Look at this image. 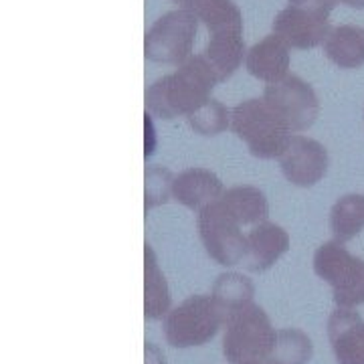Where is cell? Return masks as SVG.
Returning a JSON list of instances; mask_svg holds the SVG:
<instances>
[{
  "label": "cell",
  "instance_id": "1",
  "mask_svg": "<svg viewBox=\"0 0 364 364\" xmlns=\"http://www.w3.org/2000/svg\"><path fill=\"white\" fill-rule=\"evenodd\" d=\"M219 79L203 55H193L164 77L156 79L146 91V107L158 119L191 116L210 100Z\"/></svg>",
  "mask_w": 364,
  "mask_h": 364
},
{
  "label": "cell",
  "instance_id": "2",
  "mask_svg": "<svg viewBox=\"0 0 364 364\" xmlns=\"http://www.w3.org/2000/svg\"><path fill=\"white\" fill-rule=\"evenodd\" d=\"M277 332L257 304H245L225 314L223 354L229 364H267Z\"/></svg>",
  "mask_w": 364,
  "mask_h": 364
},
{
  "label": "cell",
  "instance_id": "3",
  "mask_svg": "<svg viewBox=\"0 0 364 364\" xmlns=\"http://www.w3.org/2000/svg\"><path fill=\"white\" fill-rule=\"evenodd\" d=\"M231 130L261 160H279L291 140V132L265 100H245L231 109Z\"/></svg>",
  "mask_w": 364,
  "mask_h": 364
},
{
  "label": "cell",
  "instance_id": "4",
  "mask_svg": "<svg viewBox=\"0 0 364 364\" xmlns=\"http://www.w3.org/2000/svg\"><path fill=\"white\" fill-rule=\"evenodd\" d=\"M225 326V310L213 296L196 294L176 308H172L164 318V338L174 348L203 346Z\"/></svg>",
  "mask_w": 364,
  "mask_h": 364
},
{
  "label": "cell",
  "instance_id": "5",
  "mask_svg": "<svg viewBox=\"0 0 364 364\" xmlns=\"http://www.w3.org/2000/svg\"><path fill=\"white\" fill-rule=\"evenodd\" d=\"M314 272L332 287V296L338 308L364 304V259L354 257L344 243L326 241L314 253Z\"/></svg>",
  "mask_w": 364,
  "mask_h": 364
},
{
  "label": "cell",
  "instance_id": "6",
  "mask_svg": "<svg viewBox=\"0 0 364 364\" xmlns=\"http://www.w3.org/2000/svg\"><path fill=\"white\" fill-rule=\"evenodd\" d=\"M196 227L205 251L215 263L233 267L247 259V235L241 231L245 225L223 205L221 196L198 210Z\"/></svg>",
  "mask_w": 364,
  "mask_h": 364
},
{
  "label": "cell",
  "instance_id": "7",
  "mask_svg": "<svg viewBox=\"0 0 364 364\" xmlns=\"http://www.w3.org/2000/svg\"><path fill=\"white\" fill-rule=\"evenodd\" d=\"M196 31H198V18L184 9L162 14L146 33L144 39L146 59L162 65H182L193 57Z\"/></svg>",
  "mask_w": 364,
  "mask_h": 364
},
{
  "label": "cell",
  "instance_id": "8",
  "mask_svg": "<svg viewBox=\"0 0 364 364\" xmlns=\"http://www.w3.org/2000/svg\"><path fill=\"white\" fill-rule=\"evenodd\" d=\"M265 104L279 116L291 134L310 130L320 114V102L314 87L298 75L267 85L263 91Z\"/></svg>",
  "mask_w": 364,
  "mask_h": 364
},
{
  "label": "cell",
  "instance_id": "9",
  "mask_svg": "<svg viewBox=\"0 0 364 364\" xmlns=\"http://www.w3.org/2000/svg\"><path fill=\"white\" fill-rule=\"evenodd\" d=\"M328 150L314 138L294 134L286 152L279 158V166L286 181L299 188H312L328 172Z\"/></svg>",
  "mask_w": 364,
  "mask_h": 364
},
{
  "label": "cell",
  "instance_id": "10",
  "mask_svg": "<svg viewBox=\"0 0 364 364\" xmlns=\"http://www.w3.org/2000/svg\"><path fill=\"white\" fill-rule=\"evenodd\" d=\"M330 31V18L316 16L291 4H287L273 18V33L284 39L289 49H314L324 45Z\"/></svg>",
  "mask_w": 364,
  "mask_h": 364
},
{
  "label": "cell",
  "instance_id": "11",
  "mask_svg": "<svg viewBox=\"0 0 364 364\" xmlns=\"http://www.w3.org/2000/svg\"><path fill=\"white\" fill-rule=\"evenodd\" d=\"M328 338L338 364H364V320L350 308H336L328 318Z\"/></svg>",
  "mask_w": 364,
  "mask_h": 364
},
{
  "label": "cell",
  "instance_id": "12",
  "mask_svg": "<svg viewBox=\"0 0 364 364\" xmlns=\"http://www.w3.org/2000/svg\"><path fill=\"white\" fill-rule=\"evenodd\" d=\"M289 61H291L289 47L284 43V39L272 33L249 49L245 57V69L249 71V75L267 85H273L287 77Z\"/></svg>",
  "mask_w": 364,
  "mask_h": 364
},
{
  "label": "cell",
  "instance_id": "13",
  "mask_svg": "<svg viewBox=\"0 0 364 364\" xmlns=\"http://www.w3.org/2000/svg\"><path fill=\"white\" fill-rule=\"evenodd\" d=\"M247 269L253 273L267 272L282 255L289 251V235L284 227L272 221L255 225L247 233Z\"/></svg>",
  "mask_w": 364,
  "mask_h": 364
},
{
  "label": "cell",
  "instance_id": "14",
  "mask_svg": "<svg viewBox=\"0 0 364 364\" xmlns=\"http://www.w3.org/2000/svg\"><path fill=\"white\" fill-rule=\"evenodd\" d=\"M225 193L221 178L208 168H186L174 176L172 198L191 210H200Z\"/></svg>",
  "mask_w": 364,
  "mask_h": 364
},
{
  "label": "cell",
  "instance_id": "15",
  "mask_svg": "<svg viewBox=\"0 0 364 364\" xmlns=\"http://www.w3.org/2000/svg\"><path fill=\"white\" fill-rule=\"evenodd\" d=\"M181 9L193 13L207 26L208 35L243 33V14L235 0H172Z\"/></svg>",
  "mask_w": 364,
  "mask_h": 364
},
{
  "label": "cell",
  "instance_id": "16",
  "mask_svg": "<svg viewBox=\"0 0 364 364\" xmlns=\"http://www.w3.org/2000/svg\"><path fill=\"white\" fill-rule=\"evenodd\" d=\"M200 55L207 59V63L215 71L219 83L227 81L241 67V63L245 61V57H247L243 33L210 35L207 47H205V51L200 53Z\"/></svg>",
  "mask_w": 364,
  "mask_h": 364
},
{
  "label": "cell",
  "instance_id": "17",
  "mask_svg": "<svg viewBox=\"0 0 364 364\" xmlns=\"http://www.w3.org/2000/svg\"><path fill=\"white\" fill-rule=\"evenodd\" d=\"M326 57L340 69H358L364 65V28L340 25L330 31L324 41Z\"/></svg>",
  "mask_w": 364,
  "mask_h": 364
},
{
  "label": "cell",
  "instance_id": "18",
  "mask_svg": "<svg viewBox=\"0 0 364 364\" xmlns=\"http://www.w3.org/2000/svg\"><path fill=\"white\" fill-rule=\"evenodd\" d=\"M221 200L245 227L249 225L255 227L259 223L267 221L269 217V203L263 195V191H259L257 186H251V184L231 186L223 193Z\"/></svg>",
  "mask_w": 364,
  "mask_h": 364
},
{
  "label": "cell",
  "instance_id": "19",
  "mask_svg": "<svg viewBox=\"0 0 364 364\" xmlns=\"http://www.w3.org/2000/svg\"><path fill=\"white\" fill-rule=\"evenodd\" d=\"M144 257H146V265H144V272H146L144 314H146L148 320H162V318L168 316L170 304H172L168 284H166L164 273L160 272V267H158L154 249L148 243H146V249H144Z\"/></svg>",
  "mask_w": 364,
  "mask_h": 364
},
{
  "label": "cell",
  "instance_id": "20",
  "mask_svg": "<svg viewBox=\"0 0 364 364\" xmlns=\"http://www.w3.org/2000/svg\"><path fill=\"white\" fill-rule=\"evenodd\" d=\"M364 229V195L340 196L330 210V231L340 243L354 239Z\"/></svg>",
  "mask_w": 364,
  "mask_h": 364
},
{
  "label": "cell",
  "instance_id": "21",
  "mask_svg": "<svg viewBox=\"0 0 364 364\" xmlns=\"http://www.w3.org/2000/svg\"><path fill=\"white\" fill-rule=\"evenodd\" d=\"M312 340L304 330L284 328V330H277L267 364H308L312 360Z\"/></svg>",
  "mask_w": 364,
  "mask_h": 364
},
{
  "label": "cell",
  "instance_id": "22",
  "mask_svg": "<svg viewBox=\"0 0 364 364\" xmlns=\"http://www.w3.org/2000/svg\"><path fill=\"white\" fill-rule=\"evenodd\" d=\"M213 298L217 299V304L221 306L225 314L231 312L235 308H241L245 304L253 301L255 296V287L253 282L243 273L227 272L221 273L215 284H213Z\"/></svg>",
  "mask_w": 364,
  "mask_h": 364
},
{
  "label": "cell",
  "instance_id": "23",
  "mask_svg": "<svg viewBox=\"0 0 364 364\" xmlns=\"http://www.w3.org/2000/svg\"><path fill=\"white\" fill-rule=\"evenodd\" d=\"M186 119H188V126L196 134H200V136H219V134L231 128V109H227V105L221 104L219 100L210 97L207 104L200 105Z\"/></svg>",
  "mask_w": 364,
  "mask_h": 364
},
{
  "label": "cell",
  "instance_id": "24",
  "mask_svg": "<svg viewBox=\"0 0 364 364\" xmlns=\"http://www.w3.org/2000/svg\"><path fill=\"white\" fill-rule=\"evenodd\" d=\"M174 176L168 168L148 166L146 168V210L156 208L172 198Z\"/></svg>",
  "mask_w": 364,
  "mask_h": 364
},
{
  "label": "cell",
  "instance_id": "25",
  "mask_svg": "<svg viewBox=\"0 0 364 364\" xmlns=\"http://www.w3.org/2000/svg\"><path fill=\"white\" fill-rule=\"evenodd\" d=\"M338 2L340 0H287V4L298 6L301 11H308L316 16H324V18H330V13L334 11Z\"/></svg>",
  "mask_w": 364,
  "mask_h": 364
},
{
  "label": "cell",
  "instance_id": "26",
  "mask_svg": "<svg viewBox=\"0 0 364 364\" xmlns=\"http://www.w3.org/2000/svg\"><path fill=\"white\" fill-rule=\"evenodd\" d=\"M146 364H166L164 352L152 342H146Z\"/></svg>",
  "mask_w": 364,
  "mask_h": 364
},
{
  "label": "cell",
  "instance_id": "27",
  "mask_svg": "<svg viewBox=\"0 0 364 364\" xmlns=\"http://www.w3.org/2000/svg\"><path fill=\"white\" fill-rule=\"evenodd\" d=\"M146 130H148V138H150V144L146 146V158L152 156V152H154V124H152V116L148 114L146 116Z\"/></svg>",
  "mask_w": 364,
  "mask_h": 364
},
{
  "label": "cell",
  "instance_id": "28",
  "mask_svg": "<svg viewBox=\"0 0 364 364\" xmlns=\"http://www.w3.org/2000/svg\"><path fill=\"white\" fill-rule=\"evenodd\" d=\"M340 2H344L350 9H364V0H340Z\"/></svg>",
  "mask_w": 364,
  "mask_h": 364
}]
</instances>
